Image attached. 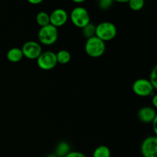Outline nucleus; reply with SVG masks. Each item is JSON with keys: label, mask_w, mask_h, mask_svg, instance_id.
Wrapping results in <instances>:
<instances>
[{"label": "nucleus", "mask_w": 157, "mask_h": 157, "mask_svg": "<svg viewBox=\"0 0 157 157\" xmlns=\"http://www.w3.org/2000/svg\"><path fill=\"white\" fill-rule=\"evenodd\" d=\"M7 59L10 62L17 63L19 62L23 58V54L21 49L19 48H12L9 49L7 52Z\"/></svg>", "instance_id": "obj_11"}, {"label": "nucleus", "mask_w": 157, "mask_h": 157, "mask_svg": "<svg viewBox=\"0 0 157 157\" xmlns=\"http://www.w3.org/2000/svg\"><path fill=\"white\" fill-rule=\"evenodd\" d=\"M152 103H153L154 108H156V107H157V95H154V96L153 97Z\"/></svg>", "instance_id": "obj_22"}, {"label": "nucleus", "mask_w": 157, "mask_h": 157, "mask_svg": "<svg viewBox=\"0 0 157 157\" xmlns=\"http://www.w3.org/2000/svg\"><path fill=\"white\" fill-rule=\"evenodd\" d=\"M133 91L139 97H148L154 91V87L150 81L145 78H139L133 84Z\"/></svg>", "instance_id": "obj_6"}, {"label": "nucleus", "mask_w": 157, "mask_h": 157, "mask_svg": "<svg viewBox=\"0 0 157 157\" xmlns=\"http://www.w3.org/2000/svg\"><path fill=\"white\" fill-rule=\"evenodd\" d=\"M74 2H75V3H83L84 1V0H79V1H77V0H75V1H74Z\"/></svg>", "instance_id": "obj_24"}, {"label": "nucleus", "mask_w": 157, "mask_h": 157, "mask_svg": "<svg viewBox=\"0 0 157 157\" xmlns=\"http://www.w3.org/2000/svg\"><path fill=\"white\" fill-rule=\"evenodd\" d=\"M95 31H96V25H94L92 23H89L87 25L82 29L83 35L87 38V39L95 36Z\"/></svg>", "instance_id": "obj_16"}, {"label": "nucleus", "mask_w": 157, "mask_h": 157, "mask_svg": "<svg viewBox=\"0 0 157 157\" xmlns=\"http://www.w3.org/2000/svg\"><path fill=\"white\" fill-rule=\"evenodd\" d=\"M50 24L58 29L64 25L68 20V14L67 11L63 9H56L52 11L49 15Z\"/></svg>", "instance_id": "obj_9"}, {"label": "nucleus", "mask_w": 157, "mask_h": 157, "mask_svg": "<svg viewBox=\"0 0 157 157\" xmlns=\"http://www.w3.org/2000/svg\"><path fill=\"white\" fill-rule=\"evenodd\" d=\"M112 4H113L112 0H101L98 3L99 7L102 9H108L109 8L111 7Z\"/></svg>", "instance_id": "obj_19"}, {"label": "nucleus", "mask_w": 157, "mask_h": 157, "mask_svg": "<svg viewBox=\"0 0 157 157\" xmlns=\"http://www.w3.org/2000/svg\"><path fill=\"white\" fill-rule=\"evenodd\" d=\"M38 41L44 45H52L58 38V31L57 28L51 24L41 27L38 33Z\"/></svg>", "instance_id": "obj_3"}, {"label": "nucleus", "mask_w": 157, "mask_h": 157, "mask_svg": "<svg viewBox=\"0 0 157 157\" xmlns=\"http://www.w3.org/2000/svg\"><path fill=\"white\" fill-rule=\"evenodd\" d=\"M150 82L151 83V84L153 85V87H154V89L156 90L157 89V66H154V67L153 68V70L151 71V73H150Z\"/></svg>", "instance_id": "obj_18"}, {"label": "nucleus", "mask_w": 157, "mask_h": 157, "mask_svg": "<svg viewBox=\"0 0 157 157\" xmlns=\"http://www.w3.org/2000/svg\"><path fill=\"white\" fill-rule=\"evenodd\" d=\"M118 2H127L128 1H127V0H124V1H117Z\"/></svg>", "instance_id": "obj_26"}, {"label": "nucleus", "mask_w": 157, "mask_h": 157, "mask_svg": "<svg viewBox=\"0 0 157 157\" xmlns=\"http://www.w3.org/2000/svg\"><path fill=\"white\" fill-rule=\"evenodd\" d=\"M138 118L144 124H150L157 117L156 109L151 107H144L139 110L137 113Z\"/></svg>", "instance_id": "obj_10"}, {"label": "nucleus", "mask_w": 157, "mask_h": 157, "mask_svg": "<svg viewBox=\"0 0 157 157\" xmlns=\"http://www.w3.org/2000/svg\"><path fill=\"white\" fill-rule=\"evenodd\" d=\"M117 29L113 23L110 21H103L96 25L95 36L103 41H111L116 37Z\"/></svg>", "instance_id": "obj_1"}, {"label": "nucleus", "mask_w": 157, "mask_h": 157, "mask_svg": "<svg viewBox=\"0 0 157 157\" xmlns=\"http://www.w3.org/2000/svg\"><path fill=\"white\" fill-rule=\"evenodd\" d=\"M57 61L61 64H65L70 62L71 59V55L67 50H61L56 54Z\"/></svg>", "instance_id": "obj_12"}, {"label": "nucleus", "mask_w": 157, "mask_h": 157, "mask_svg": "<svg viewBox=\"0 0 157 157\" xmlns=\"http://www.w3.org/2000/svg\"><path fill=\"white\" fill-rule=\"evenodd\" d=\"M36 60L38 67L44 71H49L55 68L58 64L56 54L51 51L42 52Z\"/></svg>", "instance_id": "obj_5"}, {"label": "nucleus", "mask_w": 157, "mask_h": 157, "mask_svg": "<svg viewBox=\"0 0 157 157\" xmlns=\"http://www.w3.org/2000/svg\"><path fill=\"white\" fill-rule=\"evenodd\" d=\"M70 152V147L67 144V143L61 142L57 146L55 155L58 157H64Z\"/></svg>", "instance_id": "obj_15"}, {"label": "nucleus", "mask_w": 157, "mask_h": 157, "mask_svg": "<svg viewBox=\"0 0 157 157\" xmlns=\"http://www.w3.org/2000/svg\"><path fill=\"white\" fill-rule=\"evenodd\" d=\"M36 22L40 27H44L50 24L49 14L45 12H40L36 15Z\"/></svg>", "instance_id": "obj_14"}, {"label": "nucleus", "mask_w": 157, "mask_h": 157, "mask_svg": "<svg viewBox=\"0 0 157 157\" xmlns=\"http://www.w3.org/2000/svg\"><path fill=\"white\" fill-rule=\"evenodd\" d=\"M23 57L30 60L37 59L42 53V48L40 43L35 41H26L21 48Z\"/></svg>", "instance_id": "obj_7"}, {"label": "nucleus", "mask_w": 157, "mask_h": 157, "mask_svg": "<svg viewBox=\"0 0 157 157\" xmlns=\"http://www.w3.org/2000/svg\"><path fill=\"white\" fill-rule=\"evenodd\" d=\"M64 157H87L81 152L78 151H71L67 153Z\"/></svg>", "instance_id": "obj_20"}, {"label": "nucleus", "mask_w": 157, "mask_h": 157, "mask_svg": "<svg viewBox=\"0 0 157 157\" xmlns=\"http://www.w3.org/2000/svg\"><path fill=\"white\" fill-rule=\"evenodd\" d=\"M106 44L104 41L94 36L87 39L85 43V52L91 58H100L104 54Z\"/></svg>", "instance_id": "obj_2"}, {"label": "nucleus", "mask_w": 157, "mask_h": 157, "mask_svg": "<svg viewBox=\"0 0 157 157\" xmlns=\"http://www.w3.org/2000/svg\"><path fill=\"white\" fill-rule=\"evenodd\" d=\"M47 157H58V156H57L55 154H51V155H48Z\"/></svg>", "instance_id": "obj_25"}, {"label": "nucleus", "mask_w": 157, "mask_h": 157, "mask_svg": "<svg viewBox=\"0 0 157 157\" xmlns=\"http://www.w3.org/2000/svg\"><path fill=\"white\" fill-rule=\"evenodd\" d=\"M128 2L130 8L133 11L141 10L145 5V2L144 0H130Z\"/></svg>", "instance_id": "obj_17"}, {"label": "nucleus", "mask_w": 157, "mask_h": 157, "mask_svg": "<svg viewBox=\"0 0 157 157\" xmlns=\"http://www.w3.org/2000/svg\"><path fill=\"white\" fill-rule=\"evenodd\" d=\"M71 20L76 27L83 29L90 23V17L88 11L84 7H75L71 12Z\"/></svg>", "instance_id": "obj_4"}, {"label": "nucleus", "mask_w": 157, "mask_h": 157, "mask_svg": "<svg viewBox=\"0 0 157 157\" xmlns=\"http://www.w3.org/2000/svg\"><path fill=\"white\" fill-rule=\"evenodd\" d=\"M151 124H153V130H154V133H155V134H156V133H157V127H156L157 117H156L154 120H153V122H152Z\"/></svg>", "instance_id": "obj_21"}, {"label": "nucleus", "mask_w": 157, "mask_h": 157, "mask_svg": "<svg viewBox=\"0 0 157 157\" xmlns=\"http://www.w3.org/2000/svg\"><path fill=\"white\" fill-rule=\"evenodd\" d=\"M111 153L107 146L101 145L97 147L93 153V157H110Z\"/></svg>", "instance_id": "obj_13"}, {"label": "nucleus", "mask_w": 157, "mask_h": 157, "mask_svg": "<svg viewBox=\"0 0 157 157\" xmlns=\"http://www.w3.org/2000/svg\"><path fill=\"white\" fill-rule=\"evenodd\" d=\"M29 2L32 5H38L42 2L41 0H29Z\"/></svg>", "instance_id": "obj_23"}, {"label": "nucleus", "mask_w": 157, "mask_h": 157, "mask_svg": "<svg viewBox=\"0 0 157 157\" xmlns=\"http://www.w3.org/2000/svg\"><path fill=\"white\" fill-rule=\"evenodd\" d=\"M144 157H157V137L150 136L143 141L140 147Z\"/></svg>", "instance_id": "obj_8"}]
</instances>
